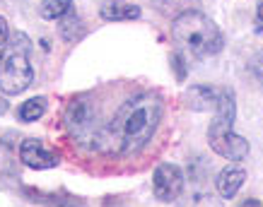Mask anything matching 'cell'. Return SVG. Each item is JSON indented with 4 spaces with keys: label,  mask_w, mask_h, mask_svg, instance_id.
Listing matches in <instances>:
<instances>
[{
    "label": "cell",
    "mask_w": 263,
    "mask_h": 207,
    "mask_svg": "<svg viewBox=\"0 0 263 207\" xmlns=\"http://www.w3.org/2000/svg\"><path fill=\"white\" fill-rule=\"evenodd\" d=\"M5 109H8V104H5V101H0V113H5Z\"/></svg>",
    "instance_id": "ac0fdd59"
},
{
    "label": "cell",
    "mask_w": 263,
    "mask_h": 207,
    "mask_svg": "<svg viewBox=\"0 0 263 207\" xmlns=\"http://www.w3.org/2000/svg\"><path fill=\"white\" fill-rule=\"evenodd\" d=\"M102 17L106 22H130L140 17V8L138 5H106L102 8Z\"/></svg>",
    "instance_id": "9c48e42d"
},
{
    "label": "cell",
    "mask_w": 263,
    "mask_h": 207,
    "mask_svg": "<svg viewBox=\"0 0 263 207\" xmlns=\"http://www.w3.org/2000/svg\"><path fill=\"white\" fill-rule=\"evenodd\" d=\"M29 53H32V41L22 32L12 34V39L3 46V53H0V92L3 94H22L32 85L34 70L29 63Z\"/></svg>",
    "instance_id": "3957f363"
},
{
    "label": "cell",
    "mask_w": 263,
    "mask_h": 207,
    "mask_svg": "<svg viewBox=\"0 0 263 207\" xmlns=\"http://www.w3.org/2000/svg\"><path fill=\"white\" fill-rule=\"evenodd\" d=\"M256 27L263 29V0H258V8H256Z\"/></svg>",
    "instance_id": "2e32d148"
},
{
    "label": "cell",
    "mask_w": 263,
    "mask_h": 207,
    "mask_svg": "<svg viewBox=\"0 0 263 207\" xmlns=\"http://www.w3.org/2000/svg\"><path fill=\"white\" fill-rule=\"evenodd\" d=\"M179 207H222V202L208 191H193L181 200Z\"/></svg>",
    "instance_id": "4fadbf2b"
},
{
    "label": "cell",
    "mask_w": 263,
    "mask_h": 207,
    "mask_svg": "<svg viewBox=\"0 0 263 207\" xmlns=\"http://www.w3.org/2000/svg\"><path fill=\"white\" fill-rule=\"evenodd\" d=\"M162 118V99L157 94H138L121 106L102 133L104 147L111 154H133L147 144Z\"/></svg>",
    "instance_id": "6da1fadb"
},
{
    "label": "cell",
    "mask_w": 263,
    "mask_h": 207,
    "mask_svg": "<svg viewBox=\"0 0 263 207\" xmlns=\"http://www.w3.org/2000/svg\"><path fill=\"white\" fill-rule=\"evenodd\" d=\"M72 8V0H41L39 15L44 19H61Z\"/></svg>",
    "instance_id": "8fae6325"
},
{
    "label": "cell",
    "mask_w": 263,
    "mask_h": 207,
    "mask_svg": "<svg viewBox=\"0 0 263 207\" xmlns=\"http://www.w3.org/2000/svg\"><path fill=\"white\" fill-rule=\"evenodd\" d=\"M186 101L191 109L196 111H203V109H210L213 104H217V96L210 87H193L189 94H186Z\"/></svg>",
    "instance_id": "30bf717a"
},
{
    "label": "cell",
    "mask_w": 263,
    "mask_h": 207,
    "mask_svg": "<svg viewBox=\"0 0 263 207\" xmlns=\"http://www.w3.org/2000/svg\"><path fill=\"white\" fill-rule=\"evenodd\" d=\"M5 41H8V22L5 17H0V46H5Z\"/></svg>",
    "instance_id": "9a60e30c"
},
{
    "label": "cell",
    "mask_w": 263,
    "mask_h": 207,
    "mask_svg": "<svg viewBox=\"0 0 263 207\" xmlns=\"http://www.w3.org/2000/svg\"><path fill=\"white\" fill-rule=\"evenodd\" d=\"M239 207H263V205H261V200H256V198H247Z\"/></svg>",
    "instance_id": "e0dca14e"
},
{
    "label": "cell",
    "mask_w": 263,
    "mask_h": 207,
    "mask_svg": "<svg viewBox=\"0 0 263 207\" xmlns=\"http://www.w3.org/2000/svg\"><path fill=\"white\" fill-rule=\"evenodd\" d=\"M244 181H247V174H244V169L239 167H227L220 171V176H217V193L222 195V198H234L237 193H239V188L244 185Z\"/></svg>",
    "instance_id": "ba28073f"
},
{
    "label": "cell",
    "mask_w": 263,
    "mask_h": 207,
    "mask_svg": "<svg viewBox=\"0 0 263 207\" xmlns=\"http://www.w3.org/2000/svg\"><path fill=\"white\" fill-rule=\"evenodd\" d=\"M152 191L155 198L162 202H172L183 191V174L176 164H160L152 176Z\"/></svg>",
    "instance_id": "8992f818"
},
{
    "label": "cell",
    "mask_w": 263,
    "mask_h": 207,
    "mask_svg": "<svg viewBox=\"0 0 263 207\" xmlns=\"http://www.w3.org/2000/svg\"><path fill=\"white\" fill-rule=\"evenodd\" d=\"M65 128L78 140H92L97 130V111L87 99H72L65 109Z\"/></svg>",
    "instance_id": "5b68a950"
},
{
    "label": "cell",
    "mask_w": 263,
    "mask_h": 207,
    "mask_svg": "<svg viewBox=\"0 0 263 207\" xmlns=\"http://www.w3.org/2000/svg\"><path fill=\"white\" fill-rule=\"evenodd\" d=\"M44 113H46V99H44V96H34V99H29V101H24L22 106H20L17 116H20V120H24V123H32V120L41 118Z\"/></svg>",
    "instance_id": "7c38bea8"
},
{
    "label": "cell",
    "mask_w": 263,
    "mask_h": 207,
    "mask_svg": "<svg viewBox=\"0 0 263 207\" xmlns=\"http://www.w3.org/2000/svg\"><path fill=\"white\" fill-rule=\"evenodd\" d=\"M172 36L191 58H208L220 53L224 36L210 17L198 10H186L172 22Z\"/></svg>",
    "instance_id": "7a4b0ae2"
},
{
    "label": "cell",
    "mask_w": 263,
    "mask_h": 207,
    "mask_svg": "<svg viewBox=\"0 0 263 207\" xmlns=\"http://www.w3.org/2000/svg\"><path fill=\"white\" fill-rule=\"evenodd\" d=\"M251 72L256 75V80H258V85H261V89H263V51H258L256 58L251 60Z\"/></svg>",
    "instance_id": "5bb4252c"
},
{
    "label": "cell",
    "mask_w": 263,
    "mask_h": 207,
    "mask_svg": "<svg viewBox=\"0 0 263 207\" xmlns=\"http://www.w3.org/2000/svg\"><path fill=\"white\" fill-rule=\"evenodd\" d=\"M234 116H237L234 94L222 89L217 94V116L213 120L210 130H208V140H210V147L220 157H224V159H230V161H241L249 154V142L232 130Z\"/></svg>",
    "instance_id": "277c9868"
},
{
    "label": "cell",
    "mask_w": 263,
    "mask_h": 207,
    "mask_svg": "<svg viewBox=\"0 0 263 207\" xmlns=\"http://www.w3.org/2000/svg\"><path fill=\"white\" fill-rule=\"evenodd\" d=\"M20 159L29 169H53L58 164V154L44 144V140L29 137L20 147Z\"/></svg>",
    "instance_id": "52a82bcc"
}]
</instances>
